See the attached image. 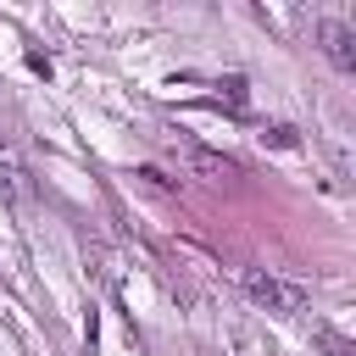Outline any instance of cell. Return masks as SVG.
Masks as SVG:
<instances>
[{
    "instance_id": "1",
    "label": "cell",
    "mask_w": 356,
    "mask_h": 356,
    "mask_svg": "<svg viewBox=\"0 0 356 356\" xmlns=\"http://www.w3.org/2000/svg\"><path fill=\"white\" fill-rule=\"evenodd\" d=\"M245 295H250L256 306L278 312V317H300V312H306V289H300V284H284V278H273V273H245Z\"/></svg>"
},
{
    "instance_id": "2",
    "label": "cell",
    "mask_w": 356,
    "mask_h": 356,
    "mask_svg": "<svg viewBox=\"0 0 356 356\" xmlns=\"http://www.w3.org/2000/svg\"><path fill=\"white\" fill-rule=\"evenodd\" d=\"M317 39H323V50H328V61H334V67H345V72L356 67V33H350L345 22H323V28H317Z\"/></svg>"
},
{
    "instance_id": "3",
    "label": "cell",
    "mask_w": 356,
    "mask_h": 356,
    "mask_svg": "<svg viewBox=\"0 0 356 356\" xmlns=\"http://www.w3.org/2000/svg\"><path fill=\"white\" fill-rule=\"evenodd\" d=\"M184 167H189V172H200V178H234V172H239V167H234V156L206 150V145H184Z\"/></svg>"
},
{
    "instance_id": "4",
    "label": "cell",
    "mask_w": 356,
    "mask_h": 356,
    "mask_svg": "<svg viewBox=\"0 0 356 356\" xmlns=\"http://www.w3.org/2000/svg\"><path fill=\"white\" fill-rule=\"evenodd\" d=\"M323 350H328V356H356V350H350V339H345V334H334V328L323 334Z\"/></svg>"
},
{
    "instance_id": "5",
    "label": "cell",
    "mask_w": 356,
    "mask_h": 356,
    "mask_svg": "<svg viewBox=\"0 0 356 356\" xmlns=\"http://www.w3.org/2000/svg\"><path fill=\"white\" fill-rule=\"evenodd\" d=\"M267 145H278V150H289V145H295V128H284V122H278V128H267Z\"/></svg>"
},
{
    "instance_id": "6",
    "label": "cell",
    "mask_w": 356,
    "mask_h": 356,
    "mask_svg": "<svg viewBox=\"0 0 356 356\" xmlns=\"http://www.w3.org/2000/svg\"><path fill=\"white\" fill-rule=\"evenodd\" d=\"M0 200H17V172L0 167Z\"/></svg>"
}]
</instances>
